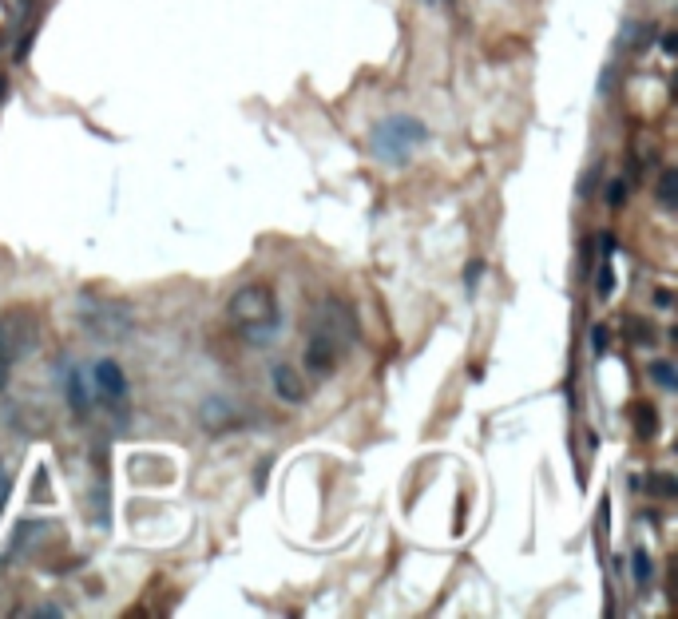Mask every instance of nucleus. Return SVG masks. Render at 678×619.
I'll return each mask as SVG.
<instances>
[{"instance_id":"obj_20","label":"nucleus","mask_w":678,"mask_h":619,"mask_svg":"<svg viewBox=\"0 0 678 619\" xmlns=\"http://www.w3.org/2000/svg\"><path fill=\"white\" fill-rule=\"evenodd\" d=\"M627 330H631V338H635L638 346H655V330H650V326H643V322H627Z\"/></svg>"},{"instance_id":"obj_8","label":"nucleus","mask_w":678,"mask_h":619,"mask_svg":"<svg viewBox=\"0 0 678 619\" xmlns=\"http://www.w3.org/2000/svg\"><path fill=\"white\" fill-rule=\"evenodd\" d=\"M270 385H274V393H278L286 405H301V401H306V381L298 377L294 365H274V370H270Z\"/></svg>"},{"instance_id":"obj_18","label":"nucleus","mask_w":678,"mask_h":619,"mask_svg":"<svg viewBox=\"0 0 678 619\" xmlns=\"http://www.w3.org/2000/svg\"><path fill=\"white\" fill-rule=\"evenodd\" d=\"M595 183H599V163H591L587 171H583V175H579V187H575V195L579 199H591V195H595Z\"/></svg>"},{"instance_id":"obj_25","label":"nucleus","mask_w":678,"mask_h":619,"mask_svg":"<svg viewBox=\"0 0 678 619\" xmlns=\"http://www.w3.org/2000/svg\"><path fill=\"white\" fill-rule=\"evenodd\" d=\"M615 250H619L615 234H599V254H603V259H611V254H615Z\"/></svg>"},{"instance_id":"obj_23","label":"nucleus","mask_w":678,"mask_h":619,"mask_svg":"<svg viewBox=\"0 0 678 619\" xmlns=\"http://www.w3.org/2000/svg\"><path fill=\"white\" fill-rule=\"evenodd\" d=\"M8 370H12V353H8V346L0 341V390L8 385Z\"/></svg>"},{"instance_id":"obj_26","label":"nucleus","mask_w":678,"mask_h":619,"mask_svg":"<svg viewBox=\"0 0 678 619\" xmlns=\"http://www.w3.org/2000/svg\"><path fill=\"white\" fill-rule=\"evenodd\" d=\"M24 615H48V619H60V615H64V608H52V603H44V608H32V611H24Z\"/></svg>"},{"instance_id":"obj_1","label":"nucleus","mask_w":678,"mask_h":619,"mask_svg":"<svg viewBox=\"0 0 678 619\" xmlns=\"http://www.w3.org/2000/svg\"><path fill=\"white\" fill-rule=\"evenodd\" d=\"M226 322L234 326V334H239L246 346H254V350L270 346L282 330V306H278L274 286H266V282H246V286H239L226 302Z\"/></svg>"},{"instance_id":"obj_19","label":"nucleus","mask_w":678,"mask_h":619,"mask_svg":"<svg viewBox=\"0 0 678 619\" xmlns=\"http://www.w3.org/2000/svg\"><path fill=\"white\" fill-rule=\"evenodd\" d=\"M603 195H607V203H611V207H623V203H627V183H623V179H611Z\"/></svg>"},{"instance_id":"obj_11","label":"nucleus","mask_w":678,"mask_h":619,"mask_svg":"<svg viewBox=\"0 0 678 619\" xmlns=\"http://www.w3.org/2000/svg\"><path fill=\"white\" fill-rule=\"evenodd\" d=\"M655 195H658V203L667 210H674L678 207V171L670 167V171H662L658 175V187H655Z\"/></svg>"},{"instance_id":"obj_6","label":"nucleus","mask_w":678,"mask_h":619,"mask_svg":"<svg viewBox=\"0 0 678 619\" xmlns=\"http://www.w3.org/2000/svg\"><path fill=\"white\" fill-rule=\"evenodd\" d=\"M96 390H100V397L108 401L111 409H123V401H127V377H123V370H120V361H111V358H103V361H96Z\"/></svg>"},{"instance_id":"obj_29","label":"nucleus","mask_w":678,"mask_h":619,"mask_svg":"<svg viewBox=\"0 0 678 619\" xmlns=\"http://www.w3.org/2000/svg\"><path fill=\"white\" fill-rule=\"evenodd\" d=\"M655 306L658 310H670V294H667V290H658V294H655Z\"/></svg>"},{"instance_id":"obj_24","label":"nucleus","mask_w":678,"mask_h":619,"mask_svg":"<svg viewBox=\"0 0 678 619\" xmlns=\"http://www.w3.org/2000/svg\"><path fill=\"white\" fill-rule=\"evenodd\" d=\"M611 80H615V64H607L599 76V96H611Z\"/></svg>"},{"instance_id":"obj_5","label":"nucleus","mask_w":678,"mask_h":619,"mask_svg":"<svg viewBox=\"0 0 678 619\" xmlns=\"http://www.w3.org/2000/svg\"><path fill=\"white\" fill-rule=\"evenodd\" d=\"M341 358H345V353H341L326 334L314 330V334H309V341H306V353H301V365H306L309 377H329V373L338 370Z\"/></svg>"},{"instance_id":"obj_4","label":"nucleus","mask_w":678,"mask_h":619,"mask_svg":"<svg viewBox=\"0 0 678 619\" xmlns=\"http://www.w3.org/2000/svg\"><path fill=\"white\" fill-rule=\"evenodd\" d=\"M80 318H84V326L96 330L100 338H123V334H131V314H127V306H120V302L84 298Z\"/></svg>"},{"instance_id":"obj_30","label":"nucleus","mask_w":678,"mask_h":619,"mask_svg":"<svg viewBox=\"0 0 678 619\" xmlns=\"http://www.w3.org/2000/svg\"><path fill=\"white\" fill-rule=\"evenodd\" d=\"M0 100H4V76H0Z\"/></svg>"},{"instance_id":"obj_9","label":"nucleus","mask_w":678,"mask_h":619,"mask_svg":"<svg viewBox=\"0 0 678 619\" xmlns=\"http://www.w3.org/2000/svg\"><path fill=\"white\" fill-rule=\"evenodd\" d=\"M64 397H68V409L76 413L80 421L91 413V390H88V377H84L80 370L64 373Z\"/></svg>"},{"instance_id":"obj_14","label":"nucleus","mask_w":678,"mask_h":619,"mask_svg":"<svg viewBox=\"0 0 678 619\" xmlns=\"http://www.w3.org/2000/svg\"><path fill=\"white\" fill-rule=\"evenodd\" d=\"M635 429L643 433V437H655V433H658V413H655V405H638V409H635Z\"/></svg>"},{"instance_id":"obj_10","label":"nucleus","mask_w":678,"mask_h":619,"mask_svg":"<svg viewBox=\"0 0 678 619\" xmlns=\"http://www.w3.org/2000/svg\"><path fill=\"white\" fill-rule=\"evenodd\" d=\"M650 40H655V24H627V28H623V36H619V48L647 52Z\"/></svg>"},{"instance_id":"obj_28","label":"nucleus","mask_w":678,"mask_h":619,"mask_svg":"<svg viewBox=\"0 0 678 619\" xmlns=\"http://www.w3.org/2000/svg\"><path fill=\"white\" fill-rule=\"evenodd\" d=\"M4 500H8V472L0 469V509H4Z\"/></svg>"},{"instance_id":"obj_2","label":"nucleus","mask_w":678,"mask_h":619,"mask_svg":"<svg viewBox=\"0 0 678 619\" xmlns=\"http://www.w3.org/2000/svg\"><path fill=\"white\" fill-rule=\"evenodd\" d=\"M369 143H373V155L385 167H409L413 147L429 143V127L420 120H413V115H389V120H381L373 127Z\"/></svg>"},{"instance_id":"obj_27","label":"nucleus","mask_w":678,"mask_h":619,"mask_svg":"<svg viewBox=\"0 0 678 619\" xmlns=\"http://www.w3.org/2000/svg\"><path fill=\"white\" fill-rule=\"evenodd\" d=\"M658 44H662L667 56H674V52H678V36H674V32H662V40H658Z\"/></svg>"},{"instance_id":"obj_22","label":"nucleus","mask_w":678,"mask_h":619,"mask_svg":"<svg viewBox=\"0 0 678 619\" xmlns=\"http://www.w3.org/2000/svg\"><path fill=\"white\" fill-rule=\"evenodd\" d=\"M480 274H484V262L472 259V262H469V270H464V286L476 290V286H480Z\"/></svg>"},{"instance_id":"obj_12","label":"nucleus","mask_w":678,"mask_h":619,"mask_svg":"<svg viewBox=\"0 0 678 619\" xmlns=\"http://www.w3.org/2000/svg\"><path fill=\"white\" fill-rule=\"evenodd\" d=\"M36 528H44L40 520H21V524H16V536H12V544H8V560H12V556H21V552L28 548L32 540H36V536H32Z\"/></svg>"},{"instance_id":"obj_17","label":"nucleus","mask_w":678,"mask_h":619,"mask_svg":"<svg viewBox=\"0 0 678 619\" xmlns=\"http://www.w3.org/2000/svg\"><path fill=\"white\" fill-rule=\"evenodd\" d=\"M595 294H599V298H611V294H615V270H611V259H603V266H599Z\"/></svg>"},{"instance_id":"obj_31","label":"nucleus","mask_w":678,"mask_h":619,"mask_svg":"<svg viewBox=\"0 0 678 619\" xmlns=\"http://www.w3.org/2000/svg\"><path fill=\"white\" fill-rule=\"evenodd\" d=\"M429 4H432V0H429Z\"/></svg>"},{"instance_id":"obj_7","label":"nucleus","mask_w":678,"mask_h":619,"mask_svg":"<svg viewBox=\"0 0 678 619\" xmlns=\"http://www.w3.org/2000/svg\"><path fill=\"white\" fill-rule=\"evenodd\" d=\"M239 405L234 401H226V397H207L199 405V425L202 429H210V433H222V429H230V425H239Z\"/></svg>"},{"instance_id":"obj_3","label":"nucleus","mask_w":678,"mask_h":619,"mask_svg":"<svg viewBox=\"0 0 678 619\" xmlns=\"http://www.w3.org/2000/svg\"><path fill=\"white\" fill-rule=\"evenodd\" d=\"M314 330L326 334V338L333 341L341 353H350L353 346H357V338H361L353 310L345 306V302H338V298H326L318 310H314Z\"/></svg>"},{"instance_id":"obj_16","label":"nucleus","mask_w":678,"mask_h":619,"mask_svg":"<svg viewBox=\"0 0 678 619\" xmlns=\"http://www.w3.org/2000/svg\"><path fill=\"white\" fill-rule=\"evenodd\" d=\"M650 377H655V385H662V390H674V385H678L674 365H670V361H650Z\"/></svg>"},{"instance_id":"obj_13","label":"nucleus","mask_w":678,"mask_h":619,"mask_svg":"<svg viewBox=\"0 0 678 619\" xmlns=\"http://www.w3.org/2000/svg\"><path fill=\"white\" fill-rule=\"evenodd\" d=\"M631 576H635V584L638 588H647L650 584V576H655V564H650V556L643 548H635L631 552Z\"/></svg>"},{"instance_id":"obj_21","label":"nucleus","mask_w":678,"mask_h":619,"mask_svg":"<svg viewBox=\"0 0 678 619\" xmlns=\"http://www.w3.org/2000/svg\"><path fill=\"white\" fill-rule=\"evenodd\" d=\"M591 353H595V358L607 353V326H595V330H591Z\"/></svg>"},{"instance_id":"obj_15","label":"nucleus","mask_w":678,"mask_h":619,"mask_svg":"<svg viewBox=\"0 0 678 619\" xmlns=\"http://www.w3.org/2000/svg\"><path fill=\"white\" fill-rule=\"evenodd\" d=\"M647 492H650V496H674L678 484H674L670 472H655V477H647Z\"/></svg>"}]
</instances>
